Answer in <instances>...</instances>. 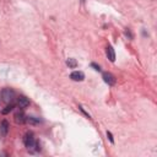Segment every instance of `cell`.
<instances>
[{
	"label": "cell",
	"instance_id": "1",
	"mask_svg": "<svg viewBox=\"0 0 157 157\" xmlns=\"http://www.w3.org/2000/svg\"><path fill=\"white\" fill-rule=\"evenodd\" d=\"M23 142H25V146L27 147V150L29 152H37L39 150V144L34 140L33 135L32 134H26L25 135V139H23Z\"/></svg>",
	"mask_w": 157,
	"mask_h": 157
},
{
	"label": "cell",
	"instance_id": "2",
	"mask_svg": "<svg viewBox=\"0 0 157 157\" xmlns=\"http://www.w3.org/2000/svg\"><path fill=\"white\" fill-rule=\"evenodd\" d=\"M1 98H2L6 103H11V102L13 101V98H15V91H13L12 88H9V87L4 88V90L1 91Z\"/></svg>",
	"mask_w": 157,
	"mask_h": 157
},
{
	"label": "cell",
	"instance_id": "3",
	"mask_svg": "<svg viewBox=\"0 0 157 157\" xmlns=\"http://www.w3.org/2000/svg\"><path fill=\"white\" fill-rule=\"evenodd\" d=\"M70 78L72 81H82L85 78V74L82 71H74V72H71Z\"/></svg>",
	"mask_w": 157,
	"mask_h": 157
},
{
	"label": "cell",
	"instance_id": "4",
	"mask_svg": "<svg viewBox=\"0 0 157 157\" xmlns=\"http://www.w3.org/2000/svg\"><path fill=\"white\" fill-rule=\"evenodd\" d=\"M17 104L20 105V108H27L29 105V99L25 96H20L17 98Z\"/></svg>",
	"mask_w": 157,
	"mask_h": 157
},
{
	"label": "cell",
	"instance_id": "5",
	"mask_svg": "<svg viewBox=\"0 0 157 157\" xmlns=\"http://www.w3.org/2000/svg\"><path fill=\"white\" fill-rule=\"evenodd\" d=\"M103 80H104V82L108 83L109 86H113V85L115 83L114 76H113L112 74H109V72H104V74H103Z\"/></svg>",
	"mask_w": 157,
	"mask_h": 157
},
{
	"label": "cell",
	"instance_id": "6",
	"mask_svg": "<svg viewBox=\"0 0 157 157\" xmlns=\"http://www.w3.org/2000/svg\"><path fill=\"white\" fill-rule=\"evenodd\" d=\"M15 121L18 124H23L26 121V115L23 114V112H16L15 113Z\"/></svg>",
	"mask_w": 157,
	"mask_h": 157
},
{
	"label": "cell",
	"instance_id": "7",
	"mask_svg": "<svg viewBox=\"0 0 157 157\" xmlns=\"http://www.w3.org/2000/svg\"><path fill=\"white\" fill-rule=\"evenodd\" d=\"M105 54H107V56H108V59H109L110 61H114V60H115V53H114V49H113L112 45H108V47H107Z\"/></svg>",
	"mask_w": 157,
	"mask_h": 157
},
{
	"label": "cell",
	"instance_id": "8",
	"mask_svg": "<svg viewBox=\"0 0 157 157\" xmlns=\"http://www.w3.org/2000/svg\"><path fill=\"white\" fill-rule=\"evenodd\" d=\"M7 130H9V123L6 120H2L1 124H0V134H1V136H5L7 134Z\"/></svg>",
	"mask_w": 157,
	"mask_h": 157
},
{
	"label": "cell",
	"instance_id": "9",
	"mask_svg": "<svg viewBox=\"0 0 157 157\" xmlns=\"http://www.w3.org/2000/svg\"><path fill=\"white\" fill-rule=\"evenodd\" d=\"M26 121L28 124H39L42 120L39 118H36V117H26Z\"/></svg>",
	"mask_w": 157,
	"mask_h": 157
},
{
	"label": "cell",
	"instance_id": "10",
	"mask_svg": "<svg viewBox=\"0 0 157 157\" xmlns=\"http://www.w3.org/2000/svg\"><path fill=\"white\" fill-rule=\"evenodd\" d=\"M66 65L69 66V67H76V65H77V63H76V60L75 59H67L66 60Z\"/></svg>",
	"mask_w": 157,
	"mask_h": 157
},
{
	"label": "cell",
	"instance_id": "11",
	"mask_svg": "<svg viewBox=\"0 0 157 157\" xmlns=\"http://www.w3.org/2000/svg\"><path fill=\"white\" fill-rule=\"evenodd\" d=\"M13 109V104H10V105H7L5 109H2V114H7L10 110H12Z\"/></svg>",
	"mask_w": 157,
	"mask_h": 157
},
{
	"label": "cell",
	"instance_id": "12",
	"mask_svg": "<svg viewBox=\"0 0 157 157\" xmlns=\"http://www.w3.org/2000/svg\"><path fill=\"white\" fill-rule=\"evenodd\" d=\"M125 36H126V37H129V39H131V38H132V34H131V32H130V29H129V28H126V29H125Z\"/></svg>",
	"mask_w": 157,
	"mask_h": 157
},
{
	"label": "cell",
	"instance_id": "13",
	"mask_svg": "<svg viewBox=\"0 0 157 157\" xmlns=\"http://www.w3.org/2000/svg\"><path fill=\"white\" fill-rule=\"evenodd\" d=\"M91 66H92V67H94V70H97V71H101V67H99V65H96L94 63H92V64H91Z\"/></svg>",
	"mask_w": 157,
	"mask_h": 157
},
{
	"label": "cell",
	"instance_id": "14",
	"mask_svg": "<svg viewBox=\"0 0 157 157\" xmlns=\"http://www.w3.org/2000/svg\"><path fill=\"white\" fill-rule=\"evenodd\" d=\"M107 136H108V139H109V141H110V142L113 144V142H114V140H113V136H112V134H110L109 131L107 132Z\"/></svg>",
	"mask_w": 157,
	"mask_h": 157
}]
</instances>
